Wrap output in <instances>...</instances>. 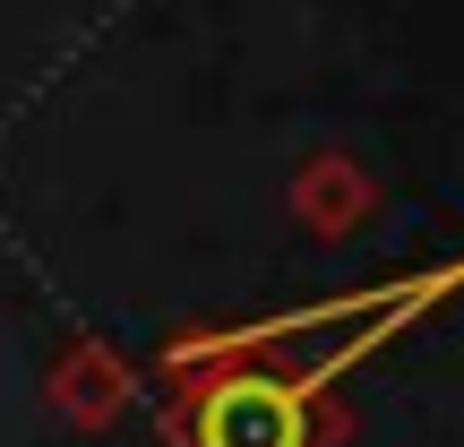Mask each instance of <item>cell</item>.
Listing matches in <instances>:
<instances>
[{
    "label": "cell",
    "instance_id": "7a4b0ae2",
    "mask_svg": "<svg viewBox=\"0 0 464 447\" xmlns=\"http://www.w3.org/2000/svg\"><path fill=\"white\" fill-rule=\"evenodd\" d=\"M52 404H61V422H78V431H112L121 413L138 404V370L121 362L112 345H69L61 362H52Z\"/></svg>",
    "mask_w": 464,
    "mask_h": 447
},
{
    "label": "cell",
    "instance_id": "6da1fadb",
    "mask_svg": "<svg viewBox=\"0 0 464 447\" xmlns=\"http://www.w3.org/2000/svg\"><path fill=\"white\" fill-rule=\"evenodd\" d=\"M172 370V439L181 447H335L344 413L327 404V379L284 362L249 327L232 335H181L164 353Z\"/></svg>",
    "mask_w": 464,
    "mask_h": 447
},
{
    "label": "cell",
    "instance_id": "3957f363",
    "mask_svg": "<svg viewBox=\"0 0 464 447\" xmlns=\"http://www.w3.org/2000/svg\"><path fill=\"white\" fill-rule=\"evenodd\" d=\"M370 207H379V189H370V172L344 164V155H318V164L293 181V216L310 224V232H327V241H335V232H353Z\"/></svg>",
    "mask_w": 464,
    "mask_h": 447
}]
</instances>
